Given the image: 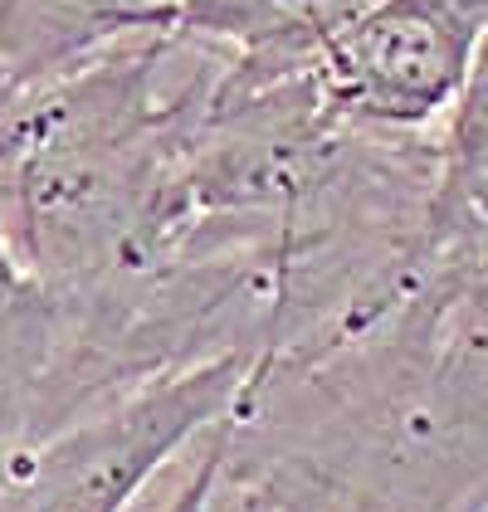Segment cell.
Returning a JSON list of instances; mask_svg holds the SVG:
<instances>
[{
    "instance_id": "1",
    "label": "cell",
    "mask_w": 488,
    "mask_h": 512,
    "mask_svg": "<svg viewBox=\"0 0 488 512\" xmlns=\"http://www.w3.org/2000/svg\"><path fill=\"white\" fill-rule=\"evenodd\" d=\"M249 356H210L44 434L0 469V512H127L157 473L249 391Z\"/></svg>"
},
{
    "instance_id": "2",
    "label": "cell",
    "mask_w": 488,
    "mask_h": 512,
    "mask_svg": "<svg viewBox=\"0 0 488 512\" xmlns=\"http://www.w3.org/2000/svg\"><path fill=\"white\" fill-rule=\"evenodd\" d=\"M488 0H376L318 49L327 103L347 118L415 127L474 79Z\"/></svg>"
},
{
    "instance_id": "3",
    "label": "cell",
    "mask_w": 488,
    "mask_h": 512,
    "mask_svg": "<svg viewBox=\"0 0 488 512\" xmlns=\"http://www.w3.org/2000/svg\"><path fill=\"white\" fill-rule=\"evenodd\" d=\"M376 0H181V25L240 44L249 64L318 59L337 30H347Z\"/></svg>"
},
{
    "instance_id": "4",
    "label": "cell",
    "mask_w": 488,
    "mask_h": 512,
    "mask_svg": "<svg viewBox=\"0 0 488 512\" xmlns=\"http://www.w3.org/2000/svg\"><path fill=\"white\" fill-rule=\"evenodd\" d=\"M230 444H235V420L225 415V420H215L201 434L196 464H191V473H181V483L162 503V512H210V503H215V478H220L225 459H230Z\"/></svg>"
}]
</instances>
